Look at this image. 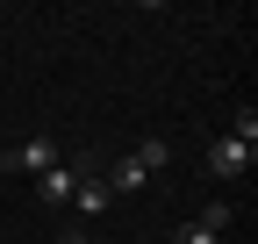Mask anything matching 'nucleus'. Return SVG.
<instances>
[{
  "label": "nucleus",
  "mask_w": 258,
  "mask_h": 244,
  "mask_svg": "<svg viewBox=\"0 0 258 244\" xmlns=\"http://www.w3.org/2000/svg\"><path fill=\"white\" fill-rule=\"evenodd\" d=\"M251 165H258V115L244 108V115H237V130L208 144V172H215V179H244Z\"/></svg>",
  "instance_id": "obj_1"
},
{
  "label": "nucleus",
  "mask_w": 258,
  "mask_h": 244,
  "mask_svg": "<svg viewBox=\"0 0 258 244\" xmlns=\"http://www.w3.org/2000/svg\"><path fill=\"white\" fill-rule=\"evenodd\" d=\"M57 158H64V144H57V137H29V144H15V151H8L0 165H8V172H29V179H36V172H50Z\"/></svg>",
  "instance_id": "obj_2"
},
{
  "label": "nucleus",
  "mask_w": 258,
  "mask_h": 244,
  "mask_svg": "<svg viewBox=\"0 0 258 244\" xmlns=\"http://www.w3.org/2000/svg\"><path fill=\"white\" fill-rule=\"evenodd\" d=\"M86 165H93V158H57L50 172H36V201H72V187H79Z\"/></svg>",
  "instance_id": "obj_3"
},
{
  "label": "nucleus",
  "mask_w": 258,
  "mask_h": 244,
  "mask_svg": "<svg viewBox=\"0 0 258 244\" xmlns=\"http://www.w3.org/2000/svg\"><path fill=\"white\" fill-rule=\"evenodd\" d=\"M72 208H79V216H108V208H115V194H108V179L101 172H79V187H72Z\"/></svg>",
  "instance_id": "obj_4"
},
{
  "label": "nucleus",
  "mask_w": 258,
  "mask_h": 244,
  "mask_svg": "<svg viewBox=\"0 0 258 244\" xmlns=\"http://www.w3.org/2000/svg\"><path fill=\"white\" fill-rule=\"evenodd\" d=\"M101 179H108V194H115V201H122V194H144V187H151V172H144L137 158H129V151H122V158H115Z\"/></svg>",
  "instance_id": "obj_5"
},
{
  "label": "nucleus",
  "mask_w": 258,
  "mask_h": 244,
  "mask_svg": "<svg viewBox=\"0 0 258 244\" xmlns=\"http://www.w3.org/2000/svg\"><path fill=\"white\" fill-rule=\"evenodd\" d=\"M129 158H137V165H144V172L158 179V172L172 165V144H165V137H137V151H129Z\"/></svg>",
  "instance_id": "obj_6"
},
{
  "label": "nucleus",
  "mask_w": 258,
  "mask_h": 244,
  "mask_svg": "<svg viewBox=\"0 0 258 244\" xmlns=\"http://www.w3.org/2000/svg\"><path fill=\"white\" fill-rule=\"evenodd\" d=\"M172 244H222V237H215L208 223H179V230H172Z\"/></svg>",
  "instance_id": "obj_7"
},
{
  "label": "nucleus",
  "mask_w": 258,
  "mask_h": 244,
  "mask_svg": "<svg viewBox=\"0 0 258 244\" xmlns=\"http://www.w3.org/2000/svg\"><path fill=\"white\" fill-rule=\"evenodd\" d=\"M194 223H208V230L222 237V230H230V201H208V208H201V216H194Z\"/></svg>",
  "instance_id": "obj_8"
},
{
  "label": "nucleus",
  "mask_w": 258,
  "mask_h": 244,
  "mask_svg": "<svg viewBox=\"0 0 258 244\" xmlns=\"http://www.w3.org/2000/svg\"><path fill=\"white\" fill-rule=\"evenodd\" d=\"M57 244H86V237H79V230H64V237H57Z\"/></svg>",
  "instance_id": "obj_9"
},
{
  "label": "nucleus",
  "mask_w": 258,
  "mask_h": 244,
  "mask_svg": "<svg viewBox=\"0 0 258 244\" xmlns=\"http://www.w3.org/2000/svg\"><path fill=\"white\" fill-rule=\"evenodd\" d=\"M86 244H115V237H86Z\"/></svg>",
  "instance_id": "obj_10"
},
{
  "label": "nucleus",
  "mask_w": 258,
  "mask_h": 244,
  "mask_svg": "<svg viewBox=\"0 0 258 244\" xmlns=\"http://www.w3.org/2000/svg\"><path fill=\"white\" fill-rule=\"evenodd\" d=\"M222 244H230V237H222Z\"/></svg>",
  "instance_id": "obj_11"
}]
</instances>
